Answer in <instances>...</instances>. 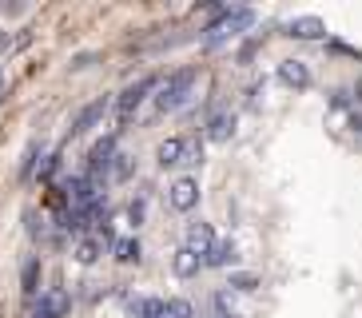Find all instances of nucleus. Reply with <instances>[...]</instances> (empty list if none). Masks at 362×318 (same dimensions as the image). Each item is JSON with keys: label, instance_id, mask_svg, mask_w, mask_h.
Wrapping results in <instances>:
<instances>
[{"label": "nucleus", "instance_id": "f257e3e1", "mask_svg": "<svg viewBox=\"0 0 362 318\" xmlns=\"http://www.w3.org/2000/svg\"><path fill=\"white\" fill-rule=\"evenodd\" d=\"M156 159L163 167H195L203 163V143L195 136H171L156 148Z\"/></svg>", "mask_w": 362, "mask_h": 318}, {"label": "nucleus", "instance_id": "f03ea898", "mask_svg": "<svg viewBox=\"0 0 362 318\" xmlns=\"http://www.w3.org/2000/svg\"><path fill=\"white\" fill-rule=\"evenodd\" d=\"M195 84V72L192 68H183V72H171L168 80H160V88H156V112H175V107L187 100V92H192Z\"/></svg>", "mask_w": 362, "mask_h": 318}, {"label": "nucleus", "instance_id": "7ed1b4c3", "mask_svg": "<svg viewBox=\"0 0 362 318\" xmlns=\"http://www.w3.org/2000/svg\"><path fill=\"white\" fill-rule=\"evenodd\" d=\"M156 88H160V80H136V84L132 88H124V92H119V100H116V119L119 124H132V116H136V107L144 104V100H148V92H156Z\"/></svg>", "mask_w": 362, "mask_h": 318}, {"label": "nucleus", "instance_id": "20e7f679", "mask_svg": "<svg viewBox=\"0 0 362 318\" xmlns=\"http://www.w3.org/2000/svg\"><path fill=\"white\" fill-rule=\"evenodd\" d=\"M168 203H171V211H192L195 203H199V183L192 175H180L168 187Z\"/></svg>", "mask_w": 362, "mask_h": 318}, {"label": "nucleus", "instance_id": "39448f33", "mask_svg": "<svg viewBox=\"0 0 362 318\" xmlns=\"http://www.w3.org/2000/svg\"><path fill=\"white\" fill-rule=\"evenodd\" d=\"M215 243H219V239H215L211 223H192V227H187V235H183V247H187V251H195L203 263H207V254L215 251Z\"/></svg>", "mask_w": 362, "mask_h": 318}, {"label": "nucleus", "instance_id": "423d86ee", "mask_svg": "<svg viewBox=\"0 0 362 318\" xmlns=\"http://www.w3.org/2000/svg\"><path fill=\"white\" fill-rule=\"evenodd\" d=\"M107 107H112V100H107V95H100V100L84 104L80 112H76V119H72V136H80V131H88V127H96L100 119H104Z\"/></svg>", "mask_w": 362, "mask_h": 318}, {"label": "nucleus", "instance_id": "0eeeda50", "mask_svg": "<svg viewBox=\"0 0 362 318\" xmlns=\"http://www.w3.org/2000/svg\"><path fill=\"white\" fill-rule=\"evenodd\" d=\"M247 20H251V12H231V8H223V20L207 28V44H219V40H227V36H235V32L243 28Z\"/></svg>", "mask_w": 362, "mask_h": 318}, {"label": "nucleus", "instance_id": "6e6552de", "mask_svg": "<svg viewBox=\"0 0 362 318\" xmlns=\"http://www.w3.org/2000/svg\"><path fill=\"white\" fill-rule=\"evenodd\" d=\"M279 80L287 88H310V68L303 60H279Z\"/></svg>", "mask_w": 362, "mask_h": 318}, {"label": "nucleus", "instance_id": "1a4fd4ad", "mask_svg": "<svg viewBox=\"0 0 362 318\" xmlns=\"http://www.w3.org/2000/svg\"><path fill=\"white\" fill-rule=\"evenodd\" d=\"M171 271H175L180 278H192V275H199V271H203V259L195 251H187V247H180L175 259H171Z\"/></svg>", "mask_w": 362, "mask_h": 318}, {"label": "nucleus", "instance_id": "9d476101", "mask_svg": "<svg viewBox=\"0 0 362 318\" xmlns=\"http://www.w3.org/2000/svg\"><path fill=\"white\" fill-rule=\"evenodd\" d=\"M104 254V235H84L80 243H76V263H84V266H92Z\"/></svg>", "mask_w": 362, "mask_h": 318}, {"label": "nucleus", "instance_id": "9b49d317", "mask_svg": "<svg viewBox=\"0 0 362 318\" xmlns=\"http://www.w3.org/2000/svg\"><path fill=\"white\" fill-rule=\"evenodd\" d=\"M291 36H298V40H322V20H315V16L291 20Z\"/></svg>", "mask_w": 362, "mask_h": 318}, {"label": "nucleus", "instance_id": "f8f14e48", "mask_svg": "<svg viewBox=\"0 0 362 318\" xmlns=\"http://www.w3.org/2000/svg\"><path fill=\"white\" fill-rule=\"evenodd\" d=\"M231 127H235V116H231V112H219V116L207 119V136H211V139H227V136H231Z\"/></svg>", "mask_w": 362, "mask_h": 318}, {"label": "nucleus", "instance_id": "ddd939ff", "mask_svg": "<svg viewBox=\"0 0 362 318\" xmlns=\"http://www.w3.org/2000/svg\"><path fill=\"white\" fill-rule=\"evenodd\" d=\"M160 318H195V310H192V302H183V298H163Z\"/></svg>", "mask_w": 362, "mask_h": 318}, {"label": "nucleus", "instance_id": "4468645a", "mask_svg": "<svg viewBox=\"0 0 362 318\" xmlns=\"http://www.w3.org/2000/svg\"><path fill=\"white\" fill-rule=\"evenodd\" d=\"M112 251H116L119 263H136V259H139V243H136V239H116Z\"/></svg>", "mask_w": 362, "mask_h": 318}, {"label": "nucleus", "instance_id": "2eb2a0df", "mask_svg": "<svg viewBox=\"0 0 362 318\" xmlns=\"http://www.w3.org/2000/svg\"><path fill=\"white\" fill-rule=\"evenodd\" d=\"M107 175H112V179H128V175H132V155H116Z\"/></svg>", "mask_w": 362, "mask_h": 318}, {"label": "nucleus", "instance_id": "dca6fc26", "mask_svg": "<svg viewBox=\"0 0 362 318\" xmlns=\"http://www.w3.org/2000/svg\"><path fill=\"white\" fill-rule=\"evenodd\" d=\"M235 254H231V243H215V251L207 254V263L211 266H223V263H231Z\"/></svg>", "mask_w": 362, "mask_h": 318}, {"label": "nucleus", "instance_id": "f3484780", "mask_svg": "<svg viewBox=\"0 0 362 318\" xmlns=\"http://www.w3.org/2000/svg\"><path fill=\"white\" fill-rule=\"evenodd\" d=\"M255 283H259V278H255V275H235V283H231V290H255Z\"/></svg>", "mask_w": 362, "mask_h": 318}, {"label": "nucleus", "instance_id": "a211bd4d", "mask_svg": "<svg viewBox=\"0 0 362 318\" xmlns=\"http://www.w3.org/2000/svg\"><path fill=\"white\" fill-rule=\"evenodd\" d=\"M36 271H40L36 263H28V271H24V290L28 295H36Z\"/></svg>", "mask_w": 362, "mask_h": 318}, {"label": "nucleus", "instance_id": "6ab92c4d", "mask_svg": "<svg viewBox=\"0 0 362 318\" xmlns=\"http://www.w3.org/2000/svg\"><path fill=\"white\" fill-rule=\"evenodd\" d=\"M0 95H4V80H0Z\"/></svg>", "mask_w": 362, "mask_h": 318}]
</instances>
